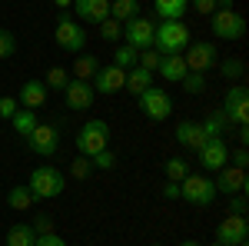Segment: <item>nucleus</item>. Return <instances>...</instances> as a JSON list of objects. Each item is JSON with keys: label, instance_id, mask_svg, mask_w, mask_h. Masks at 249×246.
Returning <instances> with one entry per match:
<instances>
[{"label": "nucleus", "instance_id": "nucleus-47", "mask_svg": "<svg viewBox=\"0 0 249 246\" xmlns=\"http://www.w3.org/2000/svg\"><path fill=\"white\" fill-rule=\"evenodd\" d=\"M179 246H203V243H196V240H186V243H179Z\"/></svg>", "mask_w": 249, "mask_h": 246}, {"label": "nucleus", "instance_id": "nucleus-12", "mask_svg": "<svg viewBox=\"0 0 249 246\" xmlns=\"http://www.w3.org/2000/svg\"><path fill=\"white\" fill-rule=\"evenodd\" d=\"M153 30L156 23L146 17H130L123 23V40L133 47V50H146V47H153Z\"/></svg>", "mask_w": 249, "mask_h": 246}, {"label": "nucleus", "instance_id": "nucleus-40", "mask_svg": "<svg viewBox=\"0 0 249 246\" xmlns=\"http://www.w3.org/2000/svg\"><path fill=\"white\" fill-rule=\"evenodd\" d=\"M34 246H67V240L60 233H37V243Z\"/></svg>", "mask_w": 249, "mask_h": 246}, {"label": "nucleus", "instance_id": "nucleus-33", "mask_svg": "<svg viewBox=\"0 0 249 246\" xmlns=\"http://www.w3.org/2000/svg\"><path fill=\"white\" fill-rule=\"evenodd\" d=\"M93 163H90V160H87V156H73V160H70V176H73V180H90V176H93Z\"/></svg>", "mask_w": 249, "mask_h": 246}, {"label": "nucleus", "instance_id": "nucleus-24", "mask_svg": "<svg viewBox=\"0 0 249 246\" xmlns=\"http://www.w3.org/2000/svg\"><path fill=\"white\" fill-rule=\"evenodd\" d=\"M37 243V229L30 223H17L7 229V246H34Z\"/></svg>", "mask_w": 249, "mask_h": 246}, {"label": "nucleus", "instance_id": "nucleus-1", "mask_svg": "<svg viewBox=\"0 0 249 246\" xmlns=\"http://www.w3.org/2000/svg\"><path fill=\"white\" fill-rule=\"evenodd\" d=\"M193 43V34L183 20H160L153 30V50H160L163 57L170 54H183Z\"/></svg>", "mask_w": 249, "mask_h": 246}, {"label": "nucleus", "instance_id": "nucleus-44", "mask_svg": "<svg viewBox=\"0 0 249 246\" xmlns=\"http://www.w3.org/2000/svg\"><path fill=\"white\" fill-rule=\"evenodd\" d=\"M163 196H166V200H179V183H176V180H170V183L163 187Z\"/></svg>", "mask_w": 249, "mask_h": 246}, {"label": "nucleus", "instance_id": "nucleus-41", "mask_svg": "<svg viewBox=\"0 0 249 246\" xmlns=\"http://www.w3.org/2000/svg\"><path fill=\"white\" fill-rule=\"evenodd\" d=\"M17 114V96H0V120H10Z\"/></svg>", "mask_w": 249, "mask_h": 246}, {"label": "nucleus", "instance_id": "nucleus-3", "mask_svg": "<svg viewBox=\"0 0 249 246\" xmlns=\"http://www.w3.org/2000/svg\"><path fill=\"white\" fill-rule=\"evenodd\" d=\"M73 147L80 150V156H93V153L107 150L110 147V123L107 120H87L83 127L77 130V136H73Z\"/></svg>", "mask_w": 249, "mask_h": 246}, {"label": "nucleus", "instance_id": "nucleus-28", "mask_svg": "<svg viewBox=\"0 0 249 246\" xmlns=\"http://www.w3.org/2000/svg\"><path fill=\"white\" fill-rule=\"evenodd\" d=\"M7 203L14 209H30L37 200H34V193H30L27 183H17V187H10V193H7Z\"/></svg>", "mask_w": 249, "mask_h": 246}, {"label": "nucleus", "instance_id": "nucleus-35", "mask_svg": "<svg viewBox=\"0 0 249 246\" xmlns=\"http://www.w3.org/2000/svg\"><path fill=\"white\" fill-rule=\"evenodd\" d=\"M96 30H100V37L110 40V43H113V40H123V23H120V20H113V17H107L100 27H96Z\"/></svg>", "mask_w": 249, "mask_h": 246}, {"label": "nucleus", "instance_id": "nucleus-8", "mask_svg": "<svg viewBox=\"0 0 249 246\" xmlns=\"http://www.w3.org/2000/svg\"><path fill=\"white\" fill-rule=\"evenodd\" d=\"M223 114H226V120H230L232 127L249 123V90L243 83H236V87L226 90V96H223Z\"/></svg>", "mask_w": 249, "mask_h": 246}, {"label": "nucleus", "instance_id": "nucleus-37", "mask_svg": "<svg viewBox=\"0 0 249 246\" xmlns=\"http://www.w3.org/2000/svg\"><path fill=\"white\" fill-rule=\"evenodd\" d=\"M14 54H17V37L0 27V60H10Z\"/></svg>", "mask_w": 249, "mask_h": 246}, {"label": "nucleus", "instance_id": "nucleus-48", "mask_svg": "<svg viewBox=\"0 0 249 246\" xmlns=\"http://www.w3.org/2000/svg\"><path fill=\"white\" fill-rule=\"evenodd\" d=\"M236 246H246V240H243V243H236Z\"/></svg>", "mask_w": 249, "mask_h": 246}, {"label": "nucleus", "instance_id": "nucleus-50", "mask_svg": "<svg viewBox=\"0 0 249 246\" xmlns=\"http://www.w3.org/2000/svg\"><path fill=\"white\" fill-rule=\"evenodd\" d=\"M213 246H219V243H213Z\"/></svg>", "mask_w": 249, "mask_h": 246}, {"label": "nucleus", "instance_id": "nucleus-4", "mask_svg": "<svg viewBox=\"0 0 249 246\" xmlns=\"http://www.w3.org/2000/svg\"><path fill=\"white\" fill-rule=\"evenodd\" d=\"M27 187L34 193V200H57L60 193H63V187H67V176L57 167H37V170L30 173Z\"/></svg>", "mask_w": 249, "mask_h": 246}, {"label": "nucleus", "instance_id": "nucleus-2", "mask_svg": "<svg viewBox=\"0 0 249 246\" xmlns=\"http://www.w3.org/2000/svg\"><path fill=\"white\" fill-rule=\"evenodd\" d=\"M53 40L63 54H83V43H87V30L77 17H70V10H60L57 23H53Z\"/></svg>", "mask_w": 249, "mask_h": 246}, {"label": "nucleus", "instance_id": "nucleus-29", "mask_svg": "<svg viewBox=\"0 0 249 246\" xmlns=\"http://www.w3.org/2000/svg\"><path fill=\"white\" fill-rule=\"evenodd\" d=\"M67 83H70V70H67V67H60V63H53V67L47 70L43 87H47V90H63Z\"/></svg>", "mask_w": 249, "mask_h": 246}, {"label": "nucleus", "instance_id": "nucleus-36", "mask_svg": "<svg viewBox=\"0 0 249 246\" xmlns=\"http://www.w3.org/2000/svg\"><path fill=\"white\" fill-rule=\"evenodd\" d=\"M186 173H190V163H186L183 156H170V160H166V176H170V180H176V183H179Z\"/></svg>", "mask_w": 249, "mask_h": 246}, {"label": "nucleus", "instance_id": "nucleus-18", "mask_svg": "<svg viewBox=\"0 0 249 246\" xmlns=\"http://www.w3.org/2000/svg\"><path fill=\"white\" fill-rule=\"evenodd\" d=\"M176 143L183 147V150H199L203 143H206V133L199 127V120H183V123H176Z\"/></svg>", "mask_w": 249, "mask_h": 246}, {"label": "nucleus", "instance_id": "nucleus-5", "mask_svg": "<svg viewBox=\"0 0 249 246\" xmlns=\"http://www.w3.org/2000/svg\"><path fill=\"white\" fill-rule=\"evenodd\" d=\"M179 200H186L193 207H213L216 200V187H213V176H203V173H186L179 180Z\"/></svg>", "mask_w": 249, "mask_h": 246}, {"label": "nucleus", "instance_id": "nucleus-23", "mask_svg": "<svg viewBox=\"0 0 249 246\" xmlns=\"http://www.w3.org/2000/svg\"><path fill=\"white\" fill-rule=\"evenodd\" d=\"M100 67H103V63H100L93 54H77V63H73L70 70H73V80H87V83H90Z\"/></svg>", "mask_w": 249, "mask_h": 246}, {"label": "nucleus", "instance_id": "nucleus-26", "mask_svg": "<svg viewBox=\"0 0 249 246\" xmlns=\"http://www.w3.org/2000/svg\"><path fill=\"white\" fill-rule=\"evenodd\" d=\"M199 127H203V133H206V140H213V136H226V130H230L232 123L226 120V114H223V110H216V114H210L203 123H199Z\"/></svg>", "mask_w": 249, "mask_h": 246}, {"label": "nucleus", "instance_id": "nucleus-42", "mask_svg": "<svg viewBox=\"0 0 249 246\" xmlns=\"http://www.w3.org/2000/svg\"><path fill=\"white\" fill-rule=\"evenodd\" d=\"M230 213H232V216H246V193L230 196Z\"/></svg>", "mask_w": 249, "mask_h": 246}, {"label": "nucleus", "instance_id": "nucleus-21", "mask_svg": "<svg viewBox=\"0 0 249 246\" xmlns=\"http://www.w3.org/2000/svg\"><path fill=\"white\" fill-rule=\"evenodd\" d=\"M150 87H153V74H150V70H143V67L126 70V83H123V90H126V94L140 96L143 90H150Z\"/></svg>", "mask_w": 249, "mask_h": 246}, {"label": "nucleus", "instance_id": "nucleus-13", "mask_svg": "<svg viewBox=\"0 0 249 246\" xmlns=\"http://www.w3.org/2000/svg\"><path fill=\"white\" fill-rule=\"evenodd\" d=\"M90 83H93V90H96L100 96L120 94V90H123V83H126V70H120L116 63H110V67H100Z\"/></svg>", "mask_w": 249, "mask_h": 246}, {"label": "nucleus", "instance_id": "nucleus-10", "mask_svg": "<svg viewBox=\"0 0 249 246\" xmlns=\"http://www.w3.org/2000/svg\"><path fill=\"white\" fill-rule=\"evenodd\" d=\"M27 147H30V153H37V156H53L60 150V130L53 123H37L34 133L27 136Z\"/></svg>", "mask_w": 249, "mask_h": 246}, {"label": "nucleus", "instance_id": "nucleus-11", "mask_svg": "<svg viewBox=\"0 0 249 246\" xmlns=\"http://www.w3.org/2000/svg\"><path fill=\"white\" fill-rule=\"evenodd\" d=\"M60 94H63L67 110H90L96 103V90H93V83H87V80H73V76H70V83H67Z\"/></svg>", "mask_w": 249, "mask_h": 246}, {"label": "nucleus", "instance_id": "nucleus-49", "mask_svg": "<svg viewBox=\"0 0 249 246\" xmlns=\"http://www.w3.org/2000/svg\"><path fill=\"white\" fill-rule=\"evenodd\" d=\"M153 246H163V243H153Z\"/></svg>", "mask_w": 249, "mask_h": 246}, {"label": "nucleus", "instance_id": "nucleus-39", "mask_svg": "<svg viewBox=\"0 0 249 246\" xmlns=\"http://www.w3.org/2000/svg\"><path fill=\"white\" fill-rule=\"evenodd\" d=\"M30 227L37 229V233H53V216H50V213H37Z\"/></svg>", "mask_w": 249, "mask_h": 246}, {"label": "nucleus", "instance_id": "nucleus-15", "mask_svg": "<svg viewBox=\"0 0 249 246\" xmlns=\"http://www.w3.org/2000/svg\"><path fill=\"white\" fill-rule=\"evenodd\" d=\"M246 236H249L246 216H232V213H226V220L216 227V243L219 246H236V243H243Z\"/></svg>", "mask_w": 249, "mask_h": 246}, {"label": "nucleus", "instance_id": "nucleus-17", "mask_svg": "<svg viewBox=\"0 0 249 246\" xmlns=\"http://www.w3.org/2000/svg\"><path fill=\"white\" fill-rule=\"evenodd\" d=\"M73 17L80 23H93L100 27L110 17V0H73Z\"/></svg>", "mask_w": 249, "mask_h": 246}, {"label": "nucleus", "instance_id": "nucleus-34", "mask_svg": "<svg viewBox=\"0 0 249 246\" xmlns=\"http://www.w3.org/2000/svg\"><path fill=\"white\" fill-rule=\"evenodd\" d=\"M219 74L226 76V80H239V76L246 74V63L239 57H226L223 63H219Z\"/></svg>", "mask_w": 249, "mask_h": 246}, {"label": "nucleus", "instance_id": "nucleus-20", "mask_svg": "<svg viewBox=\"0 0 249 246\" xmlns=\"http://www.w3.org/2000/svg\"><path fill=\"white\" fill-rule=\"evenodd\" d=\"M156 74L163 76L166 83H179L183 76L190 74V67H186V60H183V54H170V57H163V60H160Z\"/></svg>", "mask_w": 249, "mask_h": 246}, {"label": "nucleus", "instance_id": "nucleus-25", "mask_svg": "<svg viewBox=\"0 0 249 246\" xmlns=\"http://www.w3.org/2000/svg\"><path fill=\"white\" fill-rule=\"evenodd\" d=\"M37 110H17V114L10 116V127H14V133H20L23 140L34 133V127H37Z\"/></svg>", "mask_w": 249, "mask_h": 246}, {"label": "nucleus", "instance_id": "nucleus-16", "mask_svg": "<svg viewBox=\"0 0 249 246\" xmlns=\"http://www.w3.org/2000/svg\"><path fill=\"white\" fill-rule=\"evenodd\" d=\"M213 187H216V193H223V196L246 193V170H239V167H223V170H216Z\"/></svg>", "mask_w": 249, "mask_h": 246}, {"label": "nucleus", "instance_id": "nucleus-7", "mask_svg": "<svg viewBox=\"0 0 249 246\" xmlns=\"http://www.w3.org/2000/svg\"><path fill=\"white\" fill-rule=\"evenodd\" d=\"M136 103H140V114L146 116V120H153V123H163V120L173 116V96L166 90H160V87L143 90V94L136 96Z\"/></svg>", "mask_w": 249, "mask_h": 246}, {"label": "nucleus", "instance_id": "nucleus-31", "mask_svg": "<svg viewBox=\"0 0 249 246\" xmlns=\"http://www.w3.org/2000/svg\"><path fill=\"white\" fill-rule=\"evenodd\" d=\"M136 54H140V50H133L130 43H123V47L113 50V63L120 67V70H133L136 67Z\"/></svg>", "mask_w": 249, "mask_h": 246}, {"label": "nucleus", "instance_id": "nucleus-38", "mask_svg": "<svg viewBox=\"0 0 249 246\" xmlns=\"http://www.w3.org/2000/svg\"><path fill=\"white\" fill-rule=\"evenodd\" d=\"M90 163H93V170H113L116 167V153L113 150H100L90 156Z\"/></svg>", "mask_w": 249, "mask_h": 246}, {"label": "nucleus", "instance_id": "nucleus-6", "mask_svg": "<svg viewBox=\"0 0 249 246\" xmlns=\"http://www.w3.org/2000/svg\"><path fill=\"white\" fill-rule=\"evenodd\" d=\"M210 27H213V37L216 40H230V43H236V40L246 37V17L232 7V10H213L210 14Z\"/></svg>", "mask_w": 249, "mask_h": 246}, {"label": "nucleus", "instance_id": "nucleus-22", "mask_svg": "<svg viewBox=\"0 0 249 246\" xmlns=\"http://www.w3.org/2000/svg\"><path fill=\"white\" fill-rule=\"evenodd\" d=\"M153 10L160 20H179L190 10V0H153Z\"/></svg>", "mask_w": 249, "mask_h": 246}, {"label": "nucleus", "instance_id": "nucleus-32", "mask_svg": "<svg viewBox=\"0 0 249 246\" xmlns=\"http://www.w3.org/2000/svg\"><path fill=\"white\" fill-rule=\"evenodd\" d=\"M160 60H163V54H160V50H153V47H146V50H140V54H136V67H143V70L156 74Z\"/></svg>", "mask_w": 249, "mask_h": 246}, {"label": "nucleus", "instance_id": "nucleus-19", "mask_svg": "<svg viewBox=\"0 0 249 246\" xmlns=\"http://www.w3.org/2000/svg\"><path fill=\"white\" fill-rule=\"evenodd\" d=\"M17 100L23 103V110H40V107H47V100H50V90L43 87V80H27V83L20 87Z\"/></svg>", "mask_w": 249, "mask_h": 246}, {"label": "nucleus", "instance_id": "nucleus-45", "mask_svg": "<svg viewBox=\"0 0 249 246\" xmlns=\"http://www.w3.org/2000/svg\"><path fill=\"white\" fill-rule=\"evenodd\" d=\"M246 163H249L246 150H232V167H239V170H246Z\"/></svg>", "mask_w": 249, "mask_h": 246}, {"label": "nucleus", "instance_id": "nucleus-27", "mask_svg": "<svg viewBox=\"0 0 249 246\" xmlns=\"http://www.w3.org/2000/svg\"><path fill=\"white\" fill-rule=\"evenodd\" d=\"M110 17L126 23L130 17H140V0H110Z\"/></svg>", "mask_w": 249, "mask_h": 246}, {"label": "nucleus", "instance_id": "nucleus-14", "mask_svg": "<svg viewBox=\"0 0 249 246\" xmlns=\"http://www.w3.org/2000/svg\"><path fill=\"white\" fill-rule=\"evenodd\" d=\"M183 60H186V67L190 70H199V74H206L216 67V43H190L186 50H183Z\"/></svg>", "mask_w": 249, "mask_h": 246}, {"label": "nucleus", "instance_id": "nucleus-30", "mask_svg": "<svg viewBox=\"0 0 249 246\" xmlns=\"http://www.w3.org/2000/svg\"><path fill=\"white\" fill-rule=\"evenodd\" d=\"M179 87L186 90L190 96H199L203 90H206V74H199V70H190V74L179 80Z\"/></svg>", "mask_w": 249, "mask_h": 246}, {"label": "nucleus", "instance_id": "nucleus-43", "mask_svg": "<svg viewBox=\"0 0 249 246\" xmlns=\"http://www.w3.org/2000/svg\"><path fill=\"white\" fill-rule=\"evenodd\" d=\"M190 7H196L203 17H210L213 10H216V0H190Z\"/></svg>", "mask_w": 249, "mask_h": 246}, {"label": "nucleus", "instance_id": "nucleus-9", "mask_svg": "<svg viewBox=\"0 0 249 246\" xmlns=\"http://www.w3.org/2000/svg\"><path fill=\"white\" fill-rule=\"evenodd\" d=\"M196 160H199V167L206 173L223 170V167L230 163V143H226L223 136H213V140H206V143L196 150Z\"/></svg>", "mask_w": 249, "mask_h": 246}, {"label": "nucleus", "instance_id": "nucleus-46", "mask_svg": "<svg viewBox=\"0 0 249 246\" xmlns=\"http://www.w3.org/2000/svg\"><path fill=\"white\" fill-rule=\"evenodd\" d=\"M53 3H57L60 10H70V3H73V0H53Z\"/></svg>", "mask_w": 249, "mask_h": 246}]
</instances>
